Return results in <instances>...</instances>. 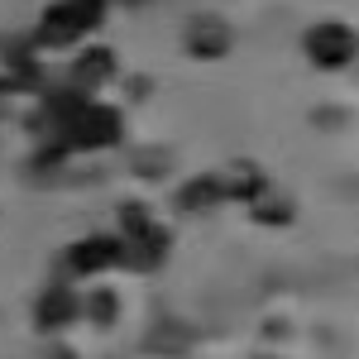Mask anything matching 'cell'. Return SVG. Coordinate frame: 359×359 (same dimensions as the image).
Wrapping results in <instances>:
<instances>
[{"label":"cell","instance_id":"cell-1","mask_svg":"<svg viewBox=\"0 0 359 359\" xmlns=\"http://www.w3.org/2000/svg\"><path fill=\"white\" fill-rule=\"evenodd\" d=\"M106 20V0H57L39 20V48H72Z\"/></svg>","mask_w":359,"mask_h":359},{"label":"cell","instance_id":"cell-2","mask_svg":"<svg viewBox=\"0 0 359 359\" xmlns=\"http://www.w3.org/2000/svg\"><path fill=\"white\" fill-rule=\"evenodd\" d=\"M57 135H62L67 149H111V144H120V135H125V120H120V111H111V106H91V101H86Z\"/></svg>","mask_w":359,"mask_h":359},{"label":"cell","instance_id":"cell-3","mask_svg":"<svg viewBox=\"0 0 359 359\" xmlns=\"http://www.w3.org/2000/svg\"><path fill=\"white\" fill-rule=\"evenodd\" d=\"M120 225H125V264H135V269H154L158 259L168 254V230H158V225L149 221V211L144 206H125L120 211Z\"/></svg>","mask_w":359,"mask_h":359},{"label":"cell","instance_id":"cell-4","mask_svg":"<svg viewBox=\"0 0 359 359\" xmlns=\"http://www.w3.org/2000/svg\"><path fill=\"white\" fill-rule=\"evenodd\" d=\"M306 57L316 62V67H350L359 57V34L350 25H340V20H326V25H311L306 29Z\"/></svg>","mask_w":359,"mask_h":359},{"label":"cell","instance_id":"cell-5","mask_svg":"<svg viewBox=\"0 0 359 359\" xmlns=\"http://www.w3.org/2000/svg\"><path fill=\"white\" fill-rule=\"evenodd\" d=\"M120 259H125V245L115 235H86V240H77L62 254V273L91 278V273H101V269H115Z\"/></svg>","mask_w":359,"mask_h":359},{"label":"cell","instance_id":"cell-6","mask_svg":"<svg viewBox=\"0 0 359 359\" xmlns=\"http://www.w3.org/2000/svg\"><path fill=\"white\" fill-rule=\"evenodd\" d=\"M187 53L192 57H225L230 53V25L216 20V15H196L192 25H187Z\"/></svg>","mask_w":359,"mask_h":359},{"label":"cell","instance_id":"cell-7","mask_svg":"<svg viewBox=\"0 0 359 359\" xmlns=\"http://www.w3.org/2000/svg\"><path fill=\"white\" fill-rule=\"evenodd\" d=\"M72 316H77V297H72L67 287H48V292H43V302H39V311H34L39 331H62Z\"/></svg>","mask_w":359,"mask_h":359},{"label":"cell","instance_id":"cell-8","mask_svg":"<svg viewBox=\"0 0 359 359\" xmlns=\"http://www.w3.org/2000/svg\"><path fill=\"white\" fill-rule=\"evenodd\" d=\"M115 72V53L111 48H91V53L72 67V77H77V86H96V82H106Z\"/></svg>","mask_w":359,"mask_h":359},{"label":"cell","instance_id":"cell-9","mask_svg":"<svg viewBox=\"0 0 359 359\" xmlns=\"http://www.w3.org/2000/svg\"><path fill=\"white\" fill-rule=\"evenodd\" d=\"M216 196H225L221 177H196V182H187V187L177 192V206H182V211H201V206H211Z\"/></svg>","mask_w":359,"mask_h":359},{"label":"cell","instance_id":"cell-10","mask_svg":"<svg viewBox=\"0 0 359 359\" xmlns=\"http://www.w3.org/2000/svg\"><path fill=\"white\" fill-rule=\"evenodd\" d=\"M86 316H91L101 331H106V326H115V316H120V297H115V292H106V287H101V292H91V302H86Z\"/></svg>","mask_w":359,"mask_h":359},{"label":"cell","instance_id":"cell-11","mask_svg":"<svg viewBox=\"0 0 359 359\" xmlns=\"http://www.w3.org/2000/svg\"><path fill=\"white\" fill-rule=\"evenodd\" d=\"M254 216L278 225V221H292V206H287V201H269V206H254Z\"/></svg>","mask_w":359,"mask_h":359},{"label":"cell","instance_id":"cell-12","mask_svg":"<svg viewBox=\"0 0 359 359\" xmlns=\"http://www.w3.org/2000/svg\"><path fill=\"white\" fill-rule=\"evenodd\" d=\"M43 359H77V355H72L67 345H53V350H48V355H43Z\"/></svg>","mask_w":359,"mask_h":359}]
</instances>
